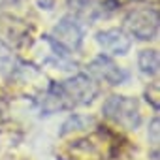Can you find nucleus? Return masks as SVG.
I'll return each instance as SVG.
<instances>
[{"mask_svg": "<svg viewBox=\"0 0 160 160\" xmlns=\"http://www.w3.org/2000/svg\"><path fill=\"white\" fill-rule=\"evenodd\" d=\"M98 94V87L87 75H75L64 83H58L51 87L43 100V109L47 113H53L57 109H66L73 106H85L94 100Z\"/></svg>", "mask_w": 160, "mask_h": 160, "instance_id": "1", "label": "nucleus"}, {"mask_svg": "<svg viewBox=\"0 0 160 160\" xmlns=\"http://www.w3.org/2000/svg\"><path fill=\"white\" fill-rule=\"evenodd\" d=\"M104 115L111 119L113 122L124 126L126 130H136L141 124V113H139V104L136 98L130 96H111L106 100L102 108Z\"/></svg>", "mask_w": 160, "mask_h": 160, "instance_id": "2", "label": "nucleus"}, {"mask_svg": "<svg viewBox=\"0 0 160 160\" xmlns=\"http://www.w3.org/2000/svg\"><path fill=\"white\" fill-rule=\"evenodd\" d=\"M126 28L139 40H154L158 32V13L154 10H136L124 19Z\"/></svg>", "mask_w": 160, "mask_h": 160, "instance_id": "3", "label": "nucleus"}, {"mask_svg": "<svg viewBox=\"0 0 160 160\" xmlns=\"http://www.w3.org/2000/svg\"><path fill=\"white\" fill-rule=\"evenodd\" d=\"M96 42L108 55H115V57L117 55H126L132 47L130 36L121 28H109V30L98 32Z\"/></svg>", "mask_w": 160, "mask_h": 160, "instance_id": "4", "label": "nucleus"}, {"mask_svg": "<svg viewBox=\"0 0 160 160\" xmlns=\"http://www.w3.org/2000/svg\"><path fill=\"white\" fill-rule=\"evenodd\" d=\"M91 72H92L96 77L108 81L109 85H121L124 79L128 77V73H126L122 68H119V66H117L111 58H108V57H98V58H94L92 64H91Z\"/></svg>", "mask_w": 160, "mask_h": 160, "instance_id": "5", "label": "nucleus"}, {"mask_svg": "<svg viewBox=\"0 0 160 160\" xmlns=\"http://www.w3.org/2000/svg\"><path fill=\"white\" fill-rule=\"evenodd\" d=\"M55 34H57L58 43L68 45V47H79V43H81V36H83L81 28L75 25V21H70V19H64L55 28Z\"/></svg>", "mask_w": 160, "mask_h": 160, "instance_id": "6", "label": "nucleus"}, {"mask_svg": "<svg viewBox=\"0 0 160 160\" xmlns=\"http://www.w3.org/2000/svg\"><path fill=\"white\" fill-rule=\"evenodd\" d=\"M138 64H139L141 73H145V75H156L158 73V53L154 49L141 51L139 57H138Z\"/></svg>", "mask_w": 160, "mask_h": 160, "instance_id": "7", "label": "nucleus"}, {"mask_svg": "<svg viewBox=\"0 0 160 160\" xmlns=\"http://www.w3.org/2000/svg\"><path fill=\"white\" fill-rule=\"evenodd\" d=\"M158 117H154L152 121H151V128H149V141L154 145V147H158Z\"/></svg>", "mask_w": 160, "mask_h": 160, "instance_id": "8", "label": "nucleus"}]
</instances>
